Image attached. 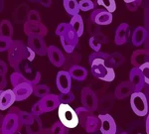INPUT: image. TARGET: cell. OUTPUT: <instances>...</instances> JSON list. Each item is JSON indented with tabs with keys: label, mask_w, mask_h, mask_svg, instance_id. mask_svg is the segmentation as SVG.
I'll return each instance as SVG.
<instances>
[{
	"label": "cell",
	"mask_w": 149,
	"mask_h": 134,
	"mask_svg": "<svg viewBox=\"0 0 149 134\" xmlns=\"http://www.w3.org/2000/svg\"><path fill=\"white\" fill-rule=\"evenodd\" d=\"M109 54L104 52H93L88 57V64L91 65V71L95 78L103 82L110 83L115 78L114 69L109 68L105 65Z\"/></svg>",
	"instance_id": "obj_1"
},
{
	"label": "cell",
	"mask_w": 149,
	"mask_h": 134,
	"mask_svg": "<svg viewBox=\"0 0 149 134\" xmlns=\"http://www.w3.org/2000/svg\"><path fill=\"white\" fill-rule=\"evenodd\" d=\"M8 51V63L16 72H19L21 64L27 57V46L21 40H12Z\"/></svg>",
	"instance_id": "obj_2"
},
{
	"label": "cell",
	"mask_w": 149,
	"mask_h": 134,
	"mask_svg": "<svg viewBox=\"0 0 149 134\" xmlns=\"http://www.w3.org/2000/svg\"><path fill=\"white\" fill-rule=\"evenodd\" d=\"M59 121L68 129L76 128L79 125V118L76 110L70 104L60 103L58 106Z\"/></svg>",
	"instance_id": "obj_3"
},
{
	"label": "cell",
	"mask_w": 149,
	"mask_h": 134,
	"mask_svg": "<svg viewBox=\"0 0 149 134\" xmlns=\"http://www.w3.org/2000/svg\"><path fill=\"white\" fill-rule=\"evenodd\" d=\"M130 106L137 116H146L148 114L147 97L142 92H134L130 94Z\"/></svg>",
	"instance_id": "obj_4"
},
{
	"label": "cell",
	"mask_w": 149,
	"mask_h": 134,
	"mask_svg": "<svg viewBox=\"0 0 149 134\" xmlns=\"http://www.w3.org/2000/svg\"><path fill=\"white\" fill-rule=\"evenodd\" d=\"M19 113L7 112L6 115H4L2 125L0 127L2 134H17L21 130L23 125L19 118Z\"/></svg>",
	"instance_id": "obj_5"
},
{
	"label": "cell",
	"mask_w": 149,
	"mask_h": 134,
	"mask_svg": "<svg viewBox=\"0 0 149 134\" xmlns=\"http://www.w3.org/2000/svg\"><path fill=\"white\" fill-rule=\"evenodd\" d=\"M81 101L83 106L90 111L97 110L98 106V97L93 88L86 87L81 92Z\"/></svg>",
	"instance_id": "obj_6"
},
{
	"label": "cell",
	"mask_w": 149,
	"mask_h": 134,
	"mask_svg": "<svg viewBox=\"0 0 149 134\" xmlns=\"http://www.w3.org/2000/svg\"><path fill=\"white\" fill-rule=\"evenodd\" d=\"M60 39H61V44L66 53L67 54H71L76 49L80 37L77 35V33L70 26L69 29H67L65 32L60 35Z\"/></svg>",
	"instance_id": "obj_7"
},
{
	"label": "cell",
	"mask_w": 149,
	"mask_h": 134,
	"mask_svg": "<svg viewBox=\"0 0 149 134\" xmlns=\"http://www.w3.org/2000/svg\"><path fill=\"white\" fill-rule=\"evenodd\" d=\"M97 117L100 121V130L102 134H116L117 127L113 117L109 113H100Z\"/></svg>",
	"instance_id": "obj_8"
},
{
	"label": "cell",
	"mask_w": 149,
	"mask_h": 134,
	"mask_svg": "<svg viewBox=\"0 0 149 134\" xmlns=\"http://www.w3.org/2000/svg\"><path fill=\"white\" fill-rule=\"evenodd\" d=\"M27 46L32 50L35 54L39 56L47 55V45L44 40V37L41 36H28Z\"/></svg>",
	"instance_id": "obj_9"
},
{
	"label": "cell",
	"mask_w": 149,
	"mask_h": 134,
	"mask_svg": "<svg viewBox=\"0 0 149 134\" xmlns=\"http://www.w3.org/2000/svg\"><path fill=\"white\" fill-rule=\"evenodd\" d=\"M24 33L27 36H41V37H45L48 34V28L42 22L26 21L24 23Z\"/></svg>",
	"instance_id": "obj_10"
},
{
	"label": "cell",
	"mask_w": 149,
	"mask_h": 134,
	"mask_svg": "<svg viewBox=\"0 0 149 134\" xmlns=\"http://www.w3.org/2000/svg\"><path fill=\"white\" fill-rule=\"evenodd\" d=\"M112 19V13H109L105 9H95L91 14V21L98 26L109 25Z\"/></svg>",
	"instance_id": "obj_11"
},
{
	"label": "cell",
	"mask_w": 149,
	"mask_h": 134,
	"mask_svg": "<svg viewBox=\"0 0 149 134\" xmlns=\"http://www.w3.org/2000/svg\"><path fill=\"white\" fill-rule=\"evenodd\" d=\"M38 102H39L41 108H42L44 113L57 109L60 104L59 97L57 94H53V93H49L46 97H42Z\"/></svg>",
	"instance_id": "obj_12"
},
{
	"label": "cell",
	"mask_w": 149,
	"mask_h": 134,
	"mask_svg": "<svg viewBox=\"0 0 149 134\" xmlns=\"http://www.w3.org/2000/svg\"><path fill=\"white\" fill-rule=\"evenodd\" d=\"M40 80H41V73L40 72H37V73H36V76L32 78V80H29V78H27L25 76L23 75V74H21L20 72H14L10 76V81H11V83H12L13 87L19 85V83H30L31 85L35 87V85H37L38 83H39Z\"/></svg>",
	"instance_id": "obj_13"
},
{
	"label": "cell",
	"mask_w": 149,
	"mask_h": 134,
	"mask_svg": "<svg viewBox=\"0 0 149 134\" xmlns=\"http://www.w3.org/2000/svg\"><path fill=\"white\" fill-rule=\"evenodd\" d=\"M56 83L58 90L61 92H68L72 87V78L68 71H60L57 74Z\"/></svg>",
	"instance_id": "obj_14"
},
{
	"label": "cell",
	"mask_w": 149,
	"mask_h": 134,
	"mask_svg": "<svg viewBox=\"0 0 149 134\" xmlns=\"http://www.w3.org/2000/svg\"><path fill=\"white\" fill-rule=\"evenodd\" d=\"M129 82L133 87L134 92H141L145 87L142 73L138 68H132L129 72Z\"/></svg>",
	"instance_id": "obj_15"
},
{
	"label": "cell",
	"mask_w": 149,
	"mask_h": 134,
	"mask_svg": "<svg viewBox=\"0 0 149 134\" xmlns=\"http://www.w3.org/2000/svg\"><path fill=\"white\" fill-rule=\"evenodd\" d=\"M47 56L49 58L50 62L55 67L61 68L64 66L65 63V55L60 49H58L56 46H50L47 48Z\"/></svg>",
	"instance_id": "obj_16"
},
{
	"label": "cell",
	"mask_w": 149,
	"mask_h": 134,
	"mask_svg": "<svg viewBox=\"0 0 149 134\" xmlns=\"http://www.w3.org/2000/svg\"><path fill=\"white\" fill-rule=\"evenodd\" d=\"M33 85L30 83H19V85L13 87V92L15 94L16 100L17 101H23L27 99L33 93Z\"/></svg>",
	"instance_id": "obj_17"
},
{
	"label": "cell",
	"mask_w": 149,
	"mask_h": 134,
	"mask_svg": "<svg viewBox=\"0 0 149 134\" xmlns=\"http://www.w3.org/2000/svg\"><path fill=\"white\" fill-rule=\"evenodd\" d=\"M129 35H130V28L127 23H121L117 27L115 31V37H114V43L118 46L124 45L128 41Z\"/></svg>",
	"instance_id": "obj_18"
},
{
	"label": "cell",
	"mask_w": 149,
	"mask_h": 134,
	"mask_svg": "<svg viewBox=\"0 0 149 134\" xmlns=\"http://www.w3.org/2000/svg\"><path fill=\"white\" fill-rule=\"evenodd\" d=\"M132 92H134V90L130 82L129 81H124V82H121L119 83L115 88L114 97L118 100L125 99L126 97H130Z\"/></svg>",
	"instance_id": "obj_19"
},
{
	"label": "cell",
	"mask_w": 149,
	"mask_h": 134,
	"mask_svg": "<svg viewBox=\"0 0 149 134\" xmlns=\"http://www.w3.org/2000/svg\"><path fill=\"white\" fill-rule=\"evenodd\" d=\"M16 101V97L12 90H2L0 93V110H6Z\"/></svg>",
	"instance_id": "obj_20"
},
{
	"label": "cell",
	"mask_w": 149,
	"mask_h": 134,
	"mask_svg": "<svg viewBox=\"0 0 149 134\" xmlns=\"http://www.w3.org/2000/svg\"><path fill=\"white\" fill-rule=\"evenodd\" d=\"M149 53L147 50H136L132 53L131 56V64L134 68H139L143 64L148 63Z\"/></svg>",
	"instance_id": "obj_21"
},
{
	"label": "cell",
	"mask_w": 149,
	"mask_h": 134,
	"mask_svg": "<svg viewBox=\"0 0 149 134\" xmlns=\"http://www.w3.org/2000/svg\"><path fill=\"white\" fill-rule=\"evenodd\" d=\"M68 73L71 76L72 80L78 81V82H83L88 76V70L79 65H74V66L70 67Z\"/></svg>",
	"instance_id": "obj_22"
},
{
	"label": "cell",
	"mask_w": 149,
	"mask_h": 134,
	"mask_svg": "<svg viewBox=\"0 0 149 134\" xmlns=\"http://www.w3.org/2000/svg\"><path fill=\"white\" fill-rule=\"evenodd\" d=\"M147 36H148V32L146 30V28L142 27V26H138V27H136L134 29L133 34H132V38H131L132 44L136 47L141 46L147 40Z\"/></svg>",
	"instance_id": "obj_23"
},
{
	"label": "cell",
	"mask_w": 149,
	"mask_h": 134,
	"mask_svg": "<svg viewBox=\"0 0 149 134\" xmlns=\"http://www.w3.org/2000/svg\"><path fill=\"white\" fill-rule=\"evenodd\" d=\"M124 61H125V58L123 57V55H121L118 52H115L112 53V54H109L107 60H105V65L109 68L115 69L121 66L124 63Z\"/></svg>",
	"instance_id": "obj_24"
},
{
	"label": "cell",
	"mask_w": 149,
	"mask_h": 134,
	"mask_svg": "<svg viewBox=\"0 0 149 134\" xmlns=\"http://www.w3.org/2000/svg\"><path fill=\"white\" fill-rule=\"evenodd\" d=\"M69 24H70V26H71L72 29L77 33V35H78L79 37L83 36L84 29H85V25H84L83 18H81V16L80 15V14L74 15L73 17H72Z\"/></svg>",
	"instance_id": "obj_25"
},
{
	"label": "cell",
	"mask_w": 149,
	"mask_h": 134,
	"mask_svg": "<svg viewBox=\"0 0 149 134\" xmlns=\"http://www.w3.org/2000/svg\"><path fill=\"white\" fill-rule=\"evenodd\" d=\"M100 121L98 119V117L95 114H92L88 119H86L84 129L88 133H95V131H97L100 129Z\"/></svg>",
	"instance_id": "obj_26"
},
{
	"label": "cell",
	"mask_w": 149,
	"mask_h": 134,
	"mask_svg": "<svg viewBox=\"0 0 149 134\" xmlns=\"http://www.w3.org/2000/svg\"><path fill=\"white\" fill-rule=\"evenodd\" d=\"M29 12V8L27 5L22 4L16 8V10L13 13V19L16 23H25L27 21V14Z\"/></svg>",
	"instance_id": "obj_27"
},
{
	"label": "cell",
	"mask_w": 149,
	"mask_h": 134,
	"mask_svg": "<svg viewBox=\"0 0 149 134\" xmlns=\"http://www.w3.org/2000/svg\"><path fill=\"white\" fill-rule=\"evenodd\" d=\"M13 36V26L12 23L7 19H4L0 22V37L7 39H12Z\"/></svg>",
	"instance_id": "obj_28"
},
{
	"label": "cell",
	"mask_w": 149,
	"mask_h": 134,
	"mask_svg": "<svg viewBox=\"0 0 149 134\" xmlns=\"http://www.w3.org/2000/svg\"><path fill=\"white\" fill-rule=\"evenodd\" d=\"M114 97L111 94H105L102 99H98L97 109L100 111H109L111 106L113 105Z\"/></svg>",
	"instance_id": "obj_29"
},
{
	"label": "cell",
	"mask_w": 149,
	"mask_h": 134,
	"mask_svg": "<svg viewBox=\"0 0 149 134\" xmlns=\"http://www.w3.org/2000/svg\"><path fill=\"white\" fill-rule=\"evenodd\" d=\"M26 127V131H27V134H36L37 132L42 129V120H41L40 116L38 115H34V118H33L32 122L30 124H28Z\"/></svg>",
	"instance_id": "obj_30"
},
{
	"label": "cell",
	"mask_w": 149,
	"mask_h": 134,
	"mask_svg": "<svg viewBox=\"0 0 149 134\" xmlns=\"http://www.w3.org/2000/svg\"><path fill=\"white\" fill-rule=\"evenodd\" d=\"M74 110H76V113H77V115H78V118H79V124H80L81 127L84 128L86 119H88V117L92 115V114H93V112L88 110V109L85 108L84 106L78 107V108L74 109Z\"/></svg>",
	"instance_id": "obj_31"
},
{
	"label": "cell",
	"mask_w": 149,
	"mask_h": 134,
	"mask_svg": "<svg viewBox=\"0 0 149 134\" xmlns=\"http://www.w3.org/2000/svg\"><path fill=\"white\" fill-rule=\"evenodd\" d=\"M64 8L68 12L70 15L74 16L79 14L80 9H79V2L77 0H64Z\"/></svg>",
	"instance_id": "obj_32"
},
{
	"label": "cell",
	"mask_w": 149,
	"mask_h": 134,
	"mask_svg": "<svg viewBox=\"0 0 149 134\" xmlns=\"http://www.w3.org/2000/svg\"><path fill=\"white\" fill-rule=\"evenodd\" d=\"M33 93H34V95H36L37 97L42 99V97H46L47 94L50 93V87H48L47 85H39V83H38L37 85H35V87H33Z\"/></svg>",
	"instance_id": "obj_33"
},
{
	"label": "cell",
	"mask_w": 149,
	"mask_h": 134,
	"mask_svg": "<svg viewBox=\"0 0 149 134\" xmlns=\"http://www.w3.org/2000/svg\"><path fill=\"white\" fill-rule=\"evenodd\" d=\"M97 5L103 6L105 10L109 11V13H113L116 9L115 0H97Z\"/></svg>",
	"instance_id": "obj_34"
},
{
	"label": "cell",
	"mask_w": 149,
	"mask_h": 134,
	"mask_svg": "<svg viewBox=\"0 0 149 134\" xmlns=\"http://www.w3.org/2000/svg\"><path fill=\"white\" fill-rule=\"evenodd\" d=\"M58 97H59L60 103L70 104L71 102H73L74 100V94L71 92V90L68 92H61Z\"/></svg>",
	"instance_id": "obj_35"
},
{
	"label": "cell",
	"mask_w": 149,
	"mask_h": 134,
	"mask_svg": "<svg viewBox=\"0 0 149 134\" xmlns=\"http://www.w3.org/2000/svg\"><path fill=\"white\" fill-rule=\"evenodd\" d=\"M50 129L52 134H69V129L65 127L60 121H56Z\"/></svg>",
	"instance_id": "obj_36"
},
{
	"label": "cell",
	"mask_w": 149,
	"mask_h": 134,
	"mask_svg": "<svg viewBox=\"0 0 149 134\" xmlns=\"http://www.w3.org/2000/svg\"><path fill=\"white\" fill-rule=\"evenodd\" d=\"M19 118H20V121L22 123L23 126H27L28 124H30L32 122L33 118H34V115L30 112H27V111H20L19 113Z\"/></svg>",
	"instance_id": "obj_37"
},
{
	"label": "cell",
	"mask_w": 149,
	"mask_h": 134,
	"mask_svg": "<svg viewBox=\"0 0 149 134\" xmlns=\"http://www.w3.org/2000/svg\"><path fill=\"white\" fill-rule=\"evenodd\" d=\"M79 9L81 11L86 12V11L92 10V9H97V8H95V6L93 5L90 0H81V1L79 2Z\"/></svg>",
	"instance_id": "obj_38"
},
{
	"label": "cell",
	"mask_w": 149,
	"mask_h": 134,
	"mask_svg": "<svg viewBox=\"0 0 149 134\" xmlns=\"http://www.w3.org/2000/svg\"><path fill=\"white\" fill-rule=\"evenodd\" d=\"M27 21L41 22V15L37 10H29L27 14Z\"/></svg>",
	"instance_id": "obj_39"
},
{
	"label": "cell",
	"mask_w": 149,
	"mask_h": 134,
	"mask_svg": "<svg viewBox=\"0 0 149 134\" xmlns=\"http://www.w3.org/2000/svg\"><path fill=\"white\" fill-rule=\"evenodd\" d=\"M88 45H90V47L92 48L93 50V52H100V48H102V44H100V42L98 41L95 37H91L90 40H88Z\"/></svg>",
	"instance_id": "obj_40"
},
{
	"label": "cell",
	"mask_w": 149,
	"mask_h": 134,
	"mask_svg": "<svg viewBox=\"0 0 149 134\" xmlns=\"http://www.w3.org/2000/svg\"><path fill=\"white\" fill-rule=\"evenodd\" d=\"M138 69L140 70L141 73H142L145 85H148V83H149V78H148V76H149V63L143 64L142 66H140Z\"/></svg>",
	"instance_id": "obj_41"
},
{
	"label": "cell",
	"mask_w": 149,
	"mask_h": 134,
	"mask_svg": "<svg viewBox=\"0 0 149 134\" xmlns=\"http://www.w3.org/2000/svg\"><path fill=\"white\" fill-rule=\"evenodd\" d=\"M12 43V39H7L4 37H0V52H5L9 49Z\"/></svg>",
	"instance_id": "obj_42"
},
{
	"label": "cell",
	"mask_w": 149,
	"mask_h": 134,
	"mask_svg": "<svg viewBox=\"0 0 149 134\" xmlns=\"http://www.w3.org/2000/svg\"><path fill=\"white\" fill-rule=\"evenodd\" d=\"M141 3H142V0H136V1L132 2V3L126 4V8L128 9L129 11L134 12V11L137 10V9L139 8V7H140Z\"/></svg>",
	"instance_id": "obj_43"
},
{
	"label": "cell",
	"mask_w": 149,
	"mask_h": 134,
	"mask_svg": "<svg viewBox=\"0 0 149 134\" xmlns=\"http://www.w3.org/2000/svg\"><path fill=\"white\" fill-rule=\"evenodd\" d=\"M70 28V24L69 23H61L58 25V27L56 28V35L57 36H60L63 32H65L67 29H69Z\"/></svg>",
	"instance_id": "obj_44"
},
{
	"label": "cell",
	"mask_w": 149,
	"mask_h": 134,
	"mask_svg": "<svg viewBox=\"0 0 149 134\" xmlns=\"http://www.w3.org/2000/svg\"><path fill=\"white\" fill-rule=\"evenodd\" d=\"M31 113H32L33 115H38V116L42 115V114L44 113L42 110V108H41L39 102H36V103L32 106V108H31Z\"/></svg>",
	"instance_id": "obj_45"
},
{
	"label": "cell",
	"mask_w": 149,
	"mask_h": 134,
	"mask_svg": "<svg viewBox=\"0 0 149 134\" xmlns=\"http://www.w3.org/2000/svg\"><path fill=\"white\" fill-rule=\"evenodd\" d=\"M93 25H95V23H93L92 21H90V22H88V32H90L93 36H95L97 33L100 32V29H98V27L97 28V27H95Z\"/></svg>",
	"instance_id": "obj_46"
},
{
	"label": "cell",
	"mask_w": 149,
	"mask_h": 134,
	"mask_svg": "<svg viewBox=\"0 0 149 134\" xmlns=\"http://www.w3.org/2000/svg\"><path fill=\"white\" fill-rule=\"evenodd\" d=\"M7 85V81H6V76L4 74L0 73V90H4Z\"/></svg>",
	"instance_id": "obj_47"
},
{
	"label": "cell",
	"mask_w": 149,
	"mask_h": 134,
	"mask_svg": "<svg viewBox=\"0 0 149 134\" xmlns=\"http://www.w3.org/2000/svg\"><path fill=\"white\" fill-rule=\"evenodd\" d=\"M93 37H95L98 40V41L100 42V44H102V43H109V40H107V38L105 37L104 35H102V33L100 32H98V33H97Z\"/></svg>",
	"instance_id": "obj_48"
},
{
	"label": "cell",
	"mask_w": 149,
	"mask_h": 134,
	"mask_svg": "<svg viewBox=\"0 0 149 134\" xmlns=\"http://www.w3.org/2000/svg\"><path fill=\"white\" fill-rule=\"evenodd\" d=\"M7 72H8V67H7V65L4 63L2 60H0V73L6 75Z\"/></svg>",
	"instance_id": "obj_49"
},
{
	"label": "cell",
	"mask_w": 149,
	"mask_h": 134,
	"mask_svg": "<svg viewBox=\"0 0 149 134\" xmlns=\"http://www.w3.org/2000/svg\"><path fill=\"white\" fill-rule=\"evenodd\" d=\"M39 3L44 7H50L52 5V0H39Z\"/></svg>",
	"instance_id": "obj_50"
},
{
	"label": "cell",
	"mask_w": 149,
	"mask_h": 134,
	"mask_svg": "<svg viewBox=\"0 0 149 134\" xmlns=\"http://www.w3.org/2000/svg\"><path fill=\"white\" fill-rule=\"evenodd\" d=\"M36 134H52V132L50 128H42L39 132H37Z\"/></svg>",
	"instance_id": "obj_51"
},
{
	"label": "cell",
	"mask_w": 149,
	"mask_h": 134,
	"mask_svg": "<svg viewBox=\"0 0 149 134\" xmlns=\"http://www.w3.org/2000/svg\"><path fill=\"white\" fill-rule=\"evenodd\" d=\"M145 127H146V134H149V116L146 115V121H145Z\"/></svg>",
	"instance_id": "obj_52"
},
{
	"label": "cell",
	"mask_w": 149,
	"mask_h": 134,
	"mask_svg": "<svg viewBox=\"0 0 149 134\" xmlns=\"http://www.w3.org/2000/svg\"><path fill=\"white\" fill-rule=\"evenodd\" d=\"M4 10V0H0V12Z\"/></svg>",
	"instance_id": "obj_53"
},
{
	"label": "cell",
	"mask_w": 149,
	"mask_h": 134,
	"mask_svg": "<svg viewBox=\"0 0 149 134\" xmlns=\"http://www.w3.org/2000/svg\"><path fill=\"white\" fill-rule=\"evenodd\" d=\"M91 2L93 4V5L95 6V8H97V0H90Z\"/></svg>",
	"instance_id": "obj_54"
},
{
	"label": "cell",
	"mask_w": 149,
	"mask_h": 134,
	"mask_svg": "<svg viewBox=\"0 0 149 134\" xmlns=\"http://www.w3.org/2000/svg\"><path fill=\"white\" fill-rule=\"evenodd\" d=\"M124 2H125V4H129V3H132V2L136 1V0H123Z\"/></svg>",
	"instance_id": "obj_55"
},
{
	"label": "cell",
	"mask_w": 149,
	"mask_h": 134,
	"mask_svg": "<svg viewBox=\"0 0 149 134\" xmlns=\"http://www.w3.org/2000/svg\"><path fill=\"white\" fill-rule=\"evenodd\" d=\"M3 117H4V115H2V114L0 113V127H1V125H2V121H3Z\"/></svg>",
	"instance_id": "obj_56"
},
{
	"label": "cell",
	"mask_w": 149,
	"mask_h": 134,
	"mask_svg": "<svg viewBox=\"0 0 149 134\" xmlns=\"http://www.w3.org/2000/svg\"><path fill=\"white\" fill-rule=\"evenodd\" d=\"M30 2H34V3H39V0H28Z\"/></svg>",
	"instance_id": "obj_57"
},
{
	"label": "cell",
	"mask_w": 149,
	"mask_h": 134,
	"mask_svg": "<svg viewBox=\"0 0 149 134\" xmlns=\"http://www.w3.org/2000/svg\"><path fill=\"white\" fill-rule=\"evenodd\" d=\"M119 134H128L127 132H125V131H124V132H121V133H119Z\"/></svg>",
	"instance_id": "obj_58"
},
{
	"label": "cell",
	"mask_w": 149,
	"mask_h": 134,
	"mask_svg": "<svg viewBox=\"0 0 149 134\" xmlns=\"http://www.w3.org/2000/svg\"><path fill=\"white\" fill-rule=\"evenodd\" d=\"M2 90H0V93H1V92H2Z\"/></svg>",
	"instance_id": "obj_59"
},
{
	"label": "cell",
	"mask_w": 149,
	"mask_h": 134,
	"mask_svg": "<svg viewBox=\"0 0 149 134\" xmlns=\"http://www.w3.org/2000/svg\"><path fill=\"white\" fill-rule=\"evenodd\" d=\"M0 134H2V132H1V130H0Z\"/></svg>",
	"instance_id": "obj_60"
}]
</instances>
